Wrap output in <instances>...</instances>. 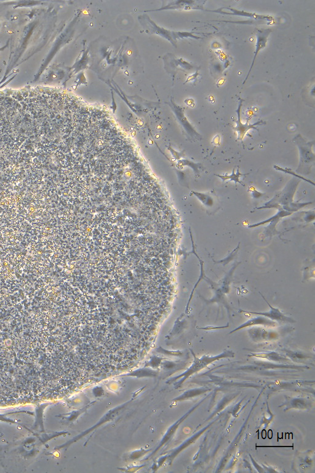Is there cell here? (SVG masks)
Masks as SVG:
<instances>
[{
    "mask_svg": "<svg viewBox=\"0 0 315 473\" xmlns=\"http://www.w3.org/2000/svg\"><path fill=\"white\" fill-rule=\"evenodd\" d=\"M183 161H185V165H188V166H191L192 168L194 169V170L195 172V173L197 174H199L200 173L199 169L202 168V167L203 166L202 164L195 163L194 162H192V161H186V160Z\"/></svg>",
    "mask_w": 315,
    "mask_h": 473,
    "instance_id": "8fae6325",
    "label": "cell"
},
{
    "mask_svg": "<svg viewBox=\"0 0 315 473\" xmlns=\"http://www.w3.org/2000/svg\"><path fill=\"white\" fill-rule=\"evenodd\" d=\"M294 141L296 143L300 150L301 163H310L314 161V155L311 151L313 143H307L300 135H297L294 138Z\"/></svg>",
    "mask_w": 315,
    "mask_h": 473,
    "instance_id": "3957f363",
    "label": "cell"
},
{
    "mask_svg": "<svg viewBox=\"0 0 315 473\" xmlns=\"http://www.w3.org/2000/svg\"><path fill=\"white\" fill-rule=\"evenodd\" d=\"M273 167H274V168H275V169H277V170L283 171L284 172H285V173H288V174H290L293 175V176H296L297 178H300V179H302V180H304V181H305V182H307L309 183H311L312 185H314V183H312V182H310V181L305 179V178H303V177H302V176H299V175H297V174H295V172H294L293 171H292L291 170V169H289V168H284V169H283V168H280V167H279V166H276V165H275V166H273Z\"/></svg>",
    "mask_w": 315,
    "mask_h": 473,
    "instance_id": "30bf717a",
    "label": "cell"
},
{
    "mask_svg": "<svg viewBox=\"0 0 315 473\" xmlns=\"http://www.w3.org/2000/svg\"><path fill=\"white\" fill-rule=\"evenodd\" d=\"M207 11H209V12L219 13L224 15L245 17V18L255 19H256V20H263L269 22L274 20V19H273L272 16L257 15V14L256 13L246 12V11L242 10L239 11L235 9V8L230 7L221 8L216 10H207Z\"/></svg>",
    "mask_w": 315,
    "mask_h": 473,
    "instance_id": "6da1fadb",
    "label": "cell"
},
{
    "mask_svg": "<svg viewBox=\"0 0 315 473\" xmlns=\"http://www.w3.org/2000/svg\"><path fill=\"white\" fill-rule=\"evenodd\" d=\"M267 325V326L274 327L276 325H277V324H276L274 321H272V320L267 319L264 317H256V318L249 320V321L246 323H244V324L241 325V326H239L238 328H236V329L234 330L233 332H231L230 333L241 329V328L253 326V325Z\"/></svg>",
    "mask_w": 315,
    "mask_h": 473,
    "instance_id": "8992f818",
    "label": "cell"
},
{
    "mask_svg": "<svg viewBox=\"0 0 315 473\" xmlns=\"http://www.w3.org/2000/svg\"><path fill=\"white\" fill-rule=\"evenodd\" d=\"M225 327H210L203 328H202V329H204V330L217 329V328H225Z\"/></svg>",
    "mask_w": 315,
    "mask_h": 473,
    "instance_id": "7c38bea8",
    "label": "cell"
},
{
    "mask_svg": "<svg viewBox=\"0 0 315 473\" xmlns=\"http://www.w3.org/2000/svg\"><path fill=\"white\" fill-rule=\"evenodd\" d=\"M213 143L215 144H219L220 143V140L217 141L215 137V138L214 139Z\"/></svg>",
    "mask_w": 315,
    "mask_h": 473,
    "instance_id": "4fadbf2b",
    "label": "cell"
},
{
    "mask_svg": "<svg viewBox=\"0 0 315 473\" xmlns=\"http://www.w3.org/2000/svg\"><path fill=\"white\" fill-rule=\"evenodd\" d=\"M192 194L194 195L199 199L203 204L208 207H213L214 204L213 197H211L209 194L197 193V192L192 191Z\"/></svg>",
    "mask_w": 315,
    "mask_h": 473,
    "instance_id": "ba28073f",
    "label": "cell"
},
{
    "mask_svg": "<svg viewBox=\"0 0 315 473\" xmlns=\"http://www.w3.org/2000/svg\"><path fill=\"white\" fill-rule=\"evenodd\" d=\"M242 101H243V100L240 98L239 99L238 109L236 111V112L238 114V121L236 122V127L233 128L236 132L238 133V139L237 140L239 141L243 140L245 135L249 130H256L259 132L258 128H257L258 125L266 124V122L263 121H259L252 125L242 124L241 121V110Z\"/></svg>",
    "mask_w": 315,
    "mask_h": 473,
    "instance_id": "7a4b0ae2",
    "label": "cell"
},
{
    "mask_svg": "<svg viewBox=\"0 0 315 473\" xmlns=\"http://www.w3.org/2000/svg\"><path fill=\"white\" fill-rule=\"evenodd\" d=\"M280 211H279L277 215L275 216L274 217H273V218L269 219L268 220L259 222V223L252 225V226H249V227L253 228V227H258L259 226H260V225H263L266 223H268V222L270 221L272 222L273 221H276V219H278L283 218V217L291 215V214L292 213V212L291 213L289 212V211H283V210H281V207H280Z\"/></svg>",
    "mask_w": 315,
    "mask_h": 473,
    "instance_id": "9c48e42d",
    "label": "cell"
},
{
    "mask_svg": "<svg viewBox=\"0 0 315 473\" xmlns=\"http://www.w3.org/2000/svg\"><path fill=\"white\" fill-rule=\"evenodd\" d=\"M262 297L263 298L265 301L268 304L269 307L270 308V310L269 312L266 313H254V312H247V311L240 310L239 312H244L248 314H255V315L263 316L264 317H268V318L272 321H283V322H295L294 320L290 318V317L284 316L282 313L281 312V311L279 310L277 308H274L270 305L268 302L267 301L266 299H265L263 294H261Z\"/></svg>",
    "mask_w": 315,
    "mask_h": 473,
    "instance_id": "5b68a950",
    "label": "cell"
},
{
    "mask_svg": "<svg viewBox=\"0 0 315 473\" xmlns=\"http://www.w3.org/2000/svg\"><path fill=\"white\" fill-rule=\"evenodd\" d=\"M272 32L271 29H258L257 33H256V39H257V42L256 44V50L255 52V56H254V59L253 61L251 66H250L249 71L248 72V74L246 79H245L244 82L242 83V84H244L245 82H246V80L249 77L250 72H251L253 68L254 65H255V63L257 57L258 55L260 52L261 49H263L266 47V44L267 41H268V38L270 34V33Z\"/></svg>",
    "mask_w": 315,
    "mask_h": 473,
    "instance_id": "277c9868",
    "label": "cell"
},
{
    "mask_svg": "<svg viewBox=\"0 0 315 473\" xmlns=\"http://www.w3.org/2000/svg\"><path fill=\"white\" fill-rule=\"evenodd\" d=\"M249 174V173H241V172H239V168L237 169V171L235 172V168H233V171L231 172V174L230 175H228V174L222 175L215 174V176L221 178V179L222 180L223 183H224L225 181L230 180L231 181V182H235L236 185H237V183H239L243 186V187H244L245 185L242 183L240 180H239V178H240L241 176H246Z\"/></svg>",
    "mask_w": 315,
    "mask_h": 473,
    "instance_id": "52a82bcc",
    "label": "cell"
}]
</instances>
